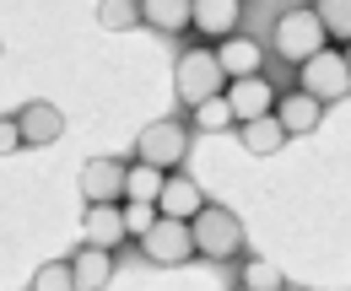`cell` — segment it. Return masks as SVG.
Masks as SVG:
<instances>
[{
	"label": "cell",
	"instance_id": "cell-14",
	"mask_svg": "<svg viewBox=\"0 0 351 291\" xmlns=\"http://www.w3.org/2000/svg\"><path fill=\"white\" fill-rule=\"evenodd\" d=\"M71 264V281H76V291H103L108 281H114V253L108 249H92V243H82V249L65 259Z\"/></svg>",
	"mask_w": 351,
	"mask_h": 291
},
{
	"label": "cell",
	"instance_id": "cell-11",
	"mask_svg": "<svg viewBox=\"0 0 351 291\" xmlns=\"http://www.w3.org/2000/svg\"><path fill=\"white\" fill-rule=\"evenodd\" d=\"M82 243H92V249H119V243H130V232H125V210L119 205H87V216H82Z\"/></svg>",
	"mask_w": 351,
	"mask_h": 291
},
{
	"label": "cell",
	"instance_id": "cell-3",
	"mask_svg": "<svg viewBox=\"0 0 351 291\" xmlns=\"http://www.w3.org/2000/svg\"><path fill=\"white\" fill-rule=\"evenodd\" d=\"M270 49H276L287 65H303V60H313L319 49H330V38H324V22L313 16V5L281 11V16H276V33H270Z\"/></svg>",
	"mask_w": 351,
	"mask_h": 291
},
{
	"label": "cell",
	"instance_id": "cell-19",
	"mask_svg": "<svg viewBox=\"0 0 351 291\" xmlns=\"http://www.w3.org/2000/svg\"><path fill=\"white\" fill-rule=\"evenodd\" d=\"M313 16L324 22V38L351 43V0H313Z\"/></svg>",
	"mask_w": 351,
	"mask_h": 291
},
{
	"label": "cell",
	"instance_id": "cell-2",
	"mask_svg": "<svg viewBox=\"0 0 351 291\" xmlns=\"http://www.w3.org/2000/svg\"><path fill=\"white\" fill-rule=\"evenodd\" d=\"M221 86H227V76H221V65H217V49H184L173 60V97L178 103L200 108V103L221 97Z\"/></svg>",
	"mask_w": 351,
	"mask_h": 291
},
{
	"label": "cell",
	"instance_id": "cell-22",
	"mask_svg": "<svg viewBox=\"0 0 351 291\" xmlns=\"http://www.w3.org/2000/svg\"><path fill=\"white\" fill-rule=\"evenodd\" d=\"M195 129H206V135H221V129H238L232 108H227V97H211V103H200V108H195Z\"/></svg>",
	"mask_w": 351,
	"mask_h": 291
},
{
	"label": "cell",
	"instance_id": "cell-15",
	"mask_svg": "<svg viewBox=\"0 0 351 291\" xmlns=\"http://www.w3.org/2000/svg\"><path fill=\"white\" fill-rule=\"evenodd\" d=\"M260 43L254 38H243V33H232V38H221L217 43V65H221V76L227 81H238V76H260Z\"/></svg>",
	"mask_w": 351,
	"mask_h": 291
},
{
	"label": "cell",
	"instance_id": "cell-17",
	"mask_svg": "<svg viewBox=\"0 0 351 291\" xmlns=\"http://www.w3.org/2000/svg\"><path fill=\"white\" fill-rule=\"evenodd\" d=\"M238 140H243V151H254V157H276V151L287 146V129L276 125V114H265V119L238 125Z\"/></svg>",
	"mask_w": 351,
	"mask_h": 291
},
{
	"label": "cell",
	"instance_id": "cell-16",
	"mask_svg": "<svg viewBox=\"0 0 351 291\" xmlns=\"http://www.w3.org/2000/svg\"><path fill=\"white\" fill-rule=\"evenodd\" d=\"M189 5L195 0H141V27L178 38V33H189Z\"/></svg>",
	"mask_w": 351,
	"mask_h": 291
},
{
	"label": "cell",
	"instance_id": "cell-25",
	"mask_svg": "<svg viewBox=\"0 0 351 291\" xmlns=\"http://www.w3.org/2000/svg\"><path fill=\"white\" fill-rule=\"evenodd\" d=\"M11 151H22V129H16V119L0 114V157H11Z\"/></svg>",
	"mask_w": 351,
	"mask_h": 291
},
{
	"label": "cell",
	"instance_id": "cell-24",
	"mask_svg": "<svg viewBox=\"0 0 351 291\" xmlns=\"http://www.w3.org/2000/svg\"><path fill=\"white\" fill-rule=\"evenodd\" d=\"M125 210V232H130V238H141V232H146V227H152V221H157V205H119Z\"/></svg>",
	"mask_w": 351,
	"mask_h": 291
},
{
	"label": "cell",
	"instance_id": "cell-18",
	"mask_svg": "<svg viewBox=\"0 0 351 291\" xmlns=\"http://www.w3.org/2000/svg\"><path fill=\"white\" fill-rule=\"evenodd\" d=\"M162 178H168V173H157V167L135 162L130 173H125V200H135V205H157V194H162Z\"/></svg>",
	"mask_w": 351,
	"mask_h": 291
},
{
	"label": "cell",
	"instance_id": "cell-1",
	"mask_svg": "<svg viewBox=\"0 0 351 291\" xmlns=\"http://www.w3.org/2000/svg\"><path fill=\"white\" fill-rule=\"evenodd\" d=\"M189 238H195V259H206V264H232L243 253V243H249L238 210L211 205V200L189 216Z\"/></svg>",
	"mask_w": 351,
	"mask_h": 291
},
{
	"label": "cell",
	"instance_id": "cell-13",
	"mask_svg": "<svg viewBox=\"0 0 351 291\" xmlns=\"http://www.w3.org/2000/svg\"><path fill=\"white\" fill-rule=\"evenodd\" d=\"M276 125L287 129V140L292 135H313L319 129V119H324V103H313L308 92H287V97H276Z\"/></svg>",
	"mask_w": 351,
	"mask_h": 291
},
{
	"label": "cell",
	"instance_id": "cell-23",
	"mask_svg": "<svg viewBox=\"0 0 351 291\" xmlns=\"http://www.w3.org/2000/svg\"><path fill=\"white\" fill-rule=\"evenodd\" d=\"M33 291H76V281H71V264H65V259H49V264H38V270H33Z\"/></svg>",
	"mask_w": 351,
	"mask_h": 291
},
{
	"label": "cell",
	"instance_id": "cell-5",
	"mask_svg": "<svg viewBox=\"0 0 351 291\" xmlns=\"http://www.w3.org/2000/svg\"><path fill=\"white\" fill-rule=\"evenodd\" d=\"M298 92H308L313 103H346V92H351L346 54L341 49H319L313 60H303L298 65Z\"/></svg>",
	"mask_w": 351,
	"mask_h": 291
},
{
	"label": "cell",
	"instance_id": "cell-4",
	"mask_svg": "<svg viewBox=\"0 0 351 291\" xmlns=\"http://www.w3.org/2000/svg\"><path fill=\"white\" fill-rule=\"evenodd\" d=\"M189 157V125L184 119H152L135 135V162L157 167V173H178Z\"/></svg>",
	"mask_w": 351,
	"mask_h": 291
},
{
	"label": "cell",
	"instance_id": "cell-20",
	"mask_svg": "<svg viewBox=\"0 0 351 291\" xmlns=\"http://www.w3.org/2000/svg\"><path fill=\"white\" fill-rule=\"evenodd\" d=\"M97 22L108 33H130L141 27V0H97Z\"/></svg>",
	"mask_w": 351,
	"mask_h": 291
},
{
	"label": "cell",
	"instance_id": "cell-6",
	"mask_svg": "<svg viewBox=\"0 0 351 291\" xmlns=\"http://www.w3.org/2000/svg\"><path fill=\"white\" fill-rule=\"evenodd\" d=\"M141 259L157 264V270H178L195 259V238H189V221H173V216H157L146 232H141Z\"/></svg>",
	"mask_w": 351,
	"mask_h": 291
},
{
	"label": "cell",
	"instance_id": "cell-7",
	"mask_svg": "<svg viewBox=\"0 0 351 291\" xmlns=\"http://www.w3.org/2000/svg\"><path fill=\"white\" fill-rule=\"evenodd\" d=\"M125 173L130 167L119 157H92L82 167V200L87 205H125Z\"/></svg>",
	"mask_w": 351,
	"mask_h": 291
},
{
	"label": "cell",
	"instance_id": "cell-26",
	"mask_svg": "<svg viewBox=\"0 0 351 291\" xmlns=\"http://www.w3.org/2000/svg\"><path fill=\"white\" fill-rule=\"evenodd\" d=\"M341 54H346V71H351V43H346V49H341Z\"/></svg>",
	"mask_w": 351,
	"mask_h": 291
},
{
	"label": "cell",
	"instance_id": "cell-9",
	"mask_svg": "<svg viewBox=\"0 0 351 291\" xmlns=\"http://www.w3.org/2000/svg\"><path fill=\"white\" fill-rule=\"evenodd\" d=\"M16 129H22V151H44V146H54V140L65 135V114L38 97V103H27V108L16 114Z\"/></svg>",
	"mask_w": 351,
	"mask_h": 291
},
{
	"label": "cell",
	"instance_id": "cell-12",
	"mask_svg": "<svg viewBox=\"0 0 351 291\" xmlns=\"http://www.w3.org/2000/svg\"><path fill=\"white\" fill-rule=\"evenodd\" d=\"M206 205V189L189 178V173H168L162 178V194H157V216H173V221H189L195 210Z\"/></svg>",
	"mask_w": 351,
	"mask_h": 291
},
{
	"label": "cell",
	"instance_id": "cell-28",
	"mask_svg": "<svg viewBox=\"0 0 351 291\" xmlns=\"http://www.w3.org/2000/svg\"><path fill=\"white\" fill-rule=\"evenodd\" d=\"M232 291H249V286H232Z\"/></svg>",
	"mask_w": 351,
	"mask_h": 291
},
{
	"label": "cell",
	"instance_id": "cell-27",
	"mask_svg": "<svg viewBox=\"0 0 351 291\" xmlns=\"http://www.w3.org/2000/svg\"><path fill=\"white\" fill-rule=\"evenodd\" d=\"M281 291H308V286H281Z\"/></svg>",
	"mask_w": 351,
	"mask_h": 291
},
{
	"label": "cell",
	"instance_id": "cell-21",
	"mask_svg": "<svg viewBox=\"0 0 351 291\" xmlns=\"http://www.w3.org/2000/svg\"><path fill=\"white\" fill-rule=\"evenodd\" d=\"M238 275H243L238 286H249V291H281V286H287V275H281V270H276L270 259H249V264H243Z\"/></svg>",
	"mask_w": 351,
	"mask_h": 291
},
{
	"label": "cell",
	"instance_id": "cell-8",
	"mask_svg": "<svg viewBox=\"0 0 351 291\" xmlns=\"http://www.w3.org/2000/svg\"><path fill=\"white\" fill-rule=\"evenodd\" d=\"M221 97H227V108H232V119H238V125L265 119V114L276 108V86L265 81V76H238V81L221 86Z\"/></svg>",
	"mask_w": 351,
	"mask_h": 291
},
{
	"label": "cell",
	"instance_id": "cell-10",
	"mask_svg": "<svg viewBox=\"0 0 351 291\" xmlns=\"http://www.w3.org/2000/svg\"><path fill=\"white\" fill-rule=\"evenodd\" d=\"M238 22H243V0H195L189 5V27L200 33V38H232L238 33Z\"/></svg>",
	"mask_w": 351,
	"mask_h": 291
}]
</instances>
